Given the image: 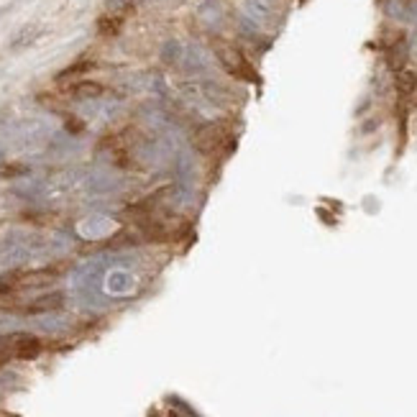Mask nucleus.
<instances>
[{"mask_svg":"<svg viewBox=\"0 0 417 417\" xmlns=\"http://www.w3.org/2000/svg\"><path fill=\"white\" fill-rule=\"evenodd\" d=\"M213 49H215L218 62L223 64V69L228 72V75H233L236 80H241V83H248V85L259 83V75H256L253 64L246 59V54L241 52L236 44H231V41H223V38H218L215 44H213Z\"/></svg>","mask_w":417,"mask_h":417,"instance_id":"obj_1","label":"nucleus"},{"mask_svg":"<svg viewBox=\"0 0 417 417\" xmlns=\"http://www.w3.org/2000/svg\"><path fill=\"white\" fill-rule=\"evenodd\" d=\"M44 348V343L38 341L34 333H8V335H0V356H6L8 361H31V358H36Z\"/></svg>","mask_w":417,"mask_h":417,"instance_id":"obj_2","label":"nucleus"},{"mask_svg":"<svg viewBox=\"0 0 417 417\" xmlns=\"http://www.w3.org/2000/svg\"><path fill=\"white\" fill-rule=\"evenodd\" d=\"M228 141V134H225L223 126H218V123H205L195 131V149L200 151L202 157H213L218 151L223 149V143Z\"/></svg>","mask_w":417,"mask_h":417,"instance_id":"obj_3","label":"nucleus"},{"mask_svg":"<svg viewBox=\"0 0 417 417\" xmlns=\"http://www.w3.org/2000/svg\"><path fill=\"white\" fill-rule=\"evenodd\" d=\"M57 279L54 269H34V271H18V282L15 290H38V287H49Z\"/></svg>","mask_w":417,"mask_h":417,"instance_id":"obj_4","label":"nucleus"},{"mask_svg":"<svg viewBox=\"0 0 417 417\" xmlns=\"http://www.w3.org/2000/svg\"><path fill=\"white\" fill-rule=\"evenodd\" d=\"M64 305V295L62 292H46L41 297L31 299L29 305L21 307L23 315H44V313H54V310H59Z\"/></svg>","mask_w":417,"mask_h":417,"instance_id":"obj_5","label":"nucleus"},{"mask_svg":"<svg viewBox=\"0 0 417 417\" xmlns=\"http://www.w3.org/2000/svg\"><path fill=\"white\" fill-rule=\"evenodd\" d=\"M103 92L105 87L95 80H77L69 85V95L75 100H97V97H103Z\"/></svg>","mask_w":417,"mask_h":417,"instance_id":"obj_6","label":"nucleus"},{"mask_svg":"<svg viewBox=\"0 0 417 417\" xmlns=\"http://www.w3.org/2000/svg\"><path fill=\"white\" fill-rule=\"evenodd\" d=\"M123 23H126V18L118 13H108V10H103V13L97 15V34L100 36H118L120 29H123Z\"/></svg>","mask_w":417,"mask_h":417,"instance_id":"obj_7","label":"nucleus"},{"mask_svg":"<svg viewBox=\"0 0 417 417\" xmlns=\"http://www.w3.org/2000/svg\"><path fill=\"white\" fill-rule=\"evenodd\" d=\"M38 36H41V29H38L36 23H29V26H23V29L10 38V49H26V46L34 44Z\"/></svg>","mask_w":417,"mask_h":417,"instance_id":"obj_8","label":"nucleus"},{"mask_svg":"<svg viewBox=\"0 0 417 417\" xmlns=\"http://www.w3.org/2000/svg\"><path fill=\"white\" fill-rule=\"evenodd\" d=\"M90 69H92V62H77V64H69L67 69H62L59 75H57V83H67V80H75L77 83V77L90 72Z\"/></svg>","mask_w":417,"mask_h":417,"instance_id":"obj_9","label":"nucleus"},{"mask_svg":"<svg viewBox=\"0 0 417 417\" xmlns=\"http://www.w3.org/2000/svg\"><path fill=\"white\" fill-rule=\"evenodd\" d=\"M0 174H3L6 179L23 177V174H29V167H26V164H8V167H3V169H0Z\"/></svg>","mask_w":417,"mask_h":417,"instance_id":"obj_10","label":"nucleus"},{"mask_svg":"<svg viewBox=\"0 0 417 417\" xmlns=\"http://www.w3.org/2000/svg\"><path fill=\"white\" fill-rule=\"evenodd\" d=\"M64 128H67L69 134H83L85 123H83V120H77V118H72V115H69V118L64 120Z\"/></svg>","mask_w":417,"mask_h":417,"instance_id":"obj_11","label":"nucleus"},{"mask_svg":"<svg viewBox=\"0 0 417 417\" xmlns=\"http://www.w3.org/2000/svg\"><path fill=\"white\" fill-rule=\"evenodd\" d=\"M8 364V358L6 356H0V366H6Z\"/></svg>","mask_w":417,"mask_h":417,"instance_id":"obj_12","label":"nucleus"}]
</instances>
